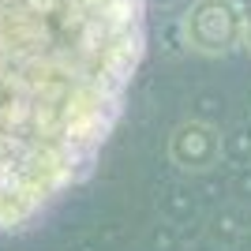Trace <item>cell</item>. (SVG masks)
I'll use <instances>...</instances> for the list:
<instances>
[{
	"instance_id": "cell-1",
	"label": "cell",
	"mask_w": 251,
	"mask_h": 251,
	"mask_svg": "<svg viewBox=\"0 0 251 251\" xmlns=\"http://www.w3.org/2000/svg\"><path fill=\"white\" fill-rule=\"evenodd\" d=\"M143 52V0H0V232L90 176Z\"/></svg>"
},
{
	"instance_id": "cell-2",
	"label": "cell",
	"mask_w": 251,
	"mask_h": 251,
	"mask_svg": "<svg viewBox=\"0 0 251 251\" xmlns=\"http://www.w3.org/2000/svg\"><path fill=\"white\" fill-rule=\"evenodd\" d=\"M244 23H248V8L240 0H195L180 26L188 49L218 56L244 45Z\"/></svg>"
},
{
	"instance_id": "cell-3",
	"label": "cell",
	"mask_w": 251,
	"mask_h": 251,
	"mask_svg": "<svg viewBox=\"0 0 251 251\" xmlns=\"http://www.w3.org/2000/svg\"><path fill=\"white\" fill-rule=\"evenodd\" d=\"M173 161L184 169H206L218 157V135L206 124H184L173 135Z\"/></svg>"
},
{
	"instance_id": "cell-4",
	"label": "cell",
	"mask_w": 251,
	"mask_h": 251,
	"mask_svg": "<svg viewBox=\"0 0 251 251\" xmlns=\"http://www.w3.org/2000/svg\"><path fill=\"white\" fill-rule=\"evenodd\" d=\"M244 45L251 49V11H248V23H244Z\"/></svg>"
}]
</instances>
